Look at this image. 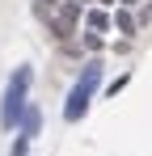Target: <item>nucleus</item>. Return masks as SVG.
<instances>
[{"instance_id": "1", "label": "nucleus", "mask_w": 152, "mask_h": 156, "mask_svg": "<svg viewBox=\"0 0 152 156\" xmlns=\"http://www.w3.org/2000/svg\"><path fill=\"white\" fill-rule=\"evenodd\" d=\"M101 84V63H89V68H80V76H76L72 93H68V105H63V118L76 122V118H85V110H89V97L97 93Z\"/></svg>"}, {"instance_id": "2", "label": "nucleus", "mask_w": 152, "mask_h": 156, "mask_svg": "<svg viewBox=\"0 0 152 156\" xmlns=\"http://www.w3.org/2000/svg\"><path fill=\"white\" fill-rule=\"evenodd\" d=\"M25 89H30V68H21V72L13 76V84H9V93H4V110H0L4 127H13L25 114Z\"/></svg>"}, {"instance_id": "3", "label": "nucleus", "mask_w": 152, "mask_h": 156, "mask_svg": "<svg viewBox=\"0 0 152 156\" xmlns=\"http://www.w3.org/2000/svg\"><path fill=\"white\" fill-rule=\"evenodd\" d=\"M76 21H80V4H72V0H68V4L59 9V17H51V30L63 38V34H72V26H76Z\"/></svg>"}, {"instance_id": "4", "label": "nucleus", "mask_w": 152, "mask_h": 156, "mask_svg": "<svg viewBox=\"0 0 152 156\" xmlns=\"http://www.w3.org/2000/svg\"><path fill=\"white\" fill-rule=\"evenodd\" d=\"M85 21H89V30H93V34H101V30H110L114 26V17H110V13H106V9H89V17H85Z\"/></svg>"}, {"instance_id": "5", "label": "nucleus", "mask_w": 152, "mask_h": 156, "mask_svg": "<svg viewBox=\"0 0 152 156\" xmlns=\"http://www.w3.org/2000/svg\"><path fill=\"white\" fill-rule=\"evenodd\" d=\"M38 127H42V114H38V110H25V139L38 135Z\"/></svg>"}, {"instance_id": "6", "label": "nucleus", "mask_w": 152, "mask_h": 156, "mask_svg": "<svg viewBox=\"0 0 152 156\" xmlns=\"http://www.w3.org/2000/svg\"><path fill=\"white\" fill-rule=\"evenodd\" d=\"M114 26L123 30V34H135V17H131V9H123V13L114 17Z\"/></svg>"}, {"instance_id": "7", "label": "nucleus", "mask_w": 152, "mask_h": 156, "mask_svg": "<svg viewBox=\"0 0 152 156\" xmlns=\"http://www.w3.org/2000/svg\"><path fill=\"white\" fill-rule=\"evenodd\" d=\"M85 47H89V51H101V34H93V30H89V38H85Z\"/></svg>"}, {"instance_id": "8", "label": "nucleus", "mask_w": 152, "mask_h": 156, "mask_svg": "<svg viewBox=\"0 0 152 156\" xmlns=\"http://www.w3.org/2000/svg\"><path fill=\"white\" fill-rule=\"evenodd\" d=\"M38 4H47V9H51V4H59V0H38Z\"/></svg>"}, {"instance_id": "9", "label": "nucleus", "mask_w": 152, "mask_h": 156, "mask_svg": "<svg viewBox=\"0 0 152 156\" xmlns=\"http://www.w3.org/2000/svg\"><path fill=\"white\" fill-rule=\"evenodd\" d=\"M123 4H127V9H131V4H139V0H123Z\"/></svg>"}]
</instances>
